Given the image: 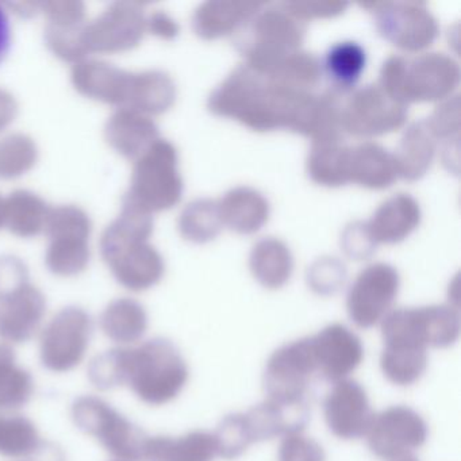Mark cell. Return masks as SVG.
I'll list each match as a JSON object with an SVG mask.
<instances>
[{"instance_id":"30","label":"cell","mask_w":461,"mask_h":461,"mask_svg":"<svg viewBox=\"0 0 461 461\" xmlns=\"http://www.w3.org/2000/svg\"><path fill=\"white\" fill-rule=\"evenodd\" d=\"M215 456L212 433L195 430L182 437H148L142 461H212Z\"/></svg>"},{"instance_id":"52","label":"cell","mask_w":461,"mask_h":461,"mask_svg":"<svg viewBox=\"0 0 461 461\" xmlns=\"http://www.w3.org/2000/svg\"><path fill=\"white\" fill-rule=\"evenodd\" d=\"M180 28L174 18L169 17L166 12H155L147 15V33L153 34L158 39L171 41L176 39Z\"/></svg>"},{"instance_id":"11","label":"cell","mask_w":461,"mask_h":461,"mask_svg":"<svg viewBox=\"0 0 461 461\" xmlns=\"http://www.w3.org/2000/svg\"><path fill=\"white\" fill-rule=\"evenodd\" d=\"M147 34V13L131 2H114L86 23L83 44L88 53H122L139 47Z\"/></svg>"},{"instance_id":"6","label":"cell","mask_w":461,"mask_h":461,"mask_svg":"<svg viewBox=\"0 0 461 461\" xmlns=\"http://www.w3.org/2000/svg\"><path fill=\"white\" fill-rule=\"evenodd\" d=\"M177 166L176 148L167 140H158L134 161L131 188L123 201L131 202L150 214L176 206L185 188Z\"/></svg>"},{"instance_id":"7","label":"cell","mask_w":461,"mask_h":461,"mask_svg":"<svg viewBox=\"0 0 461 461\" xmlns=\"http://www.w3.org/2000/svg\"><path fill=\"white\" fill-rule=\"evenodd\" d=\"M380 323L385 347L447 348L460 336V315L447 304L391 310Z\"/></svg>"},{"instance_id":"17","label":"cell","mask_w":461,"mask_h":461,"mask_svg":"<svg viewBox=\"0 0 461 461\" xmlns=\"http://www.w3.org/2000/svg\"><path fill=\"white\" fill-rule=\"evenodd\" d=\"M317 374L329 382L347 379L364 357L360 339L347 326L333 323L312 337Z\"/></svg>"},{"instance_id":"32","label":"cell","mask_w":461,"mask_h":461,"mask_svg":"<svg viewBox=\"0 0 461 461\" xmlns=\"http://www.w3.org/2000/svg\"><path fill=\"white\" fill-rule=\"evenodd\" d=\"M249 268L255 279L268 290H279L287 285L294 271L290 248L274 237H267L253 245Z\"/></svg>"},{"instance_id":"55","label":"cell","mask_w":461,"mask_h":461,"mask_svg":"<svg viewBox=\"0 0 461 461\" xmlns=\"http://www.w3.org/2000/svg\"><path fill=\"white\" fill-rule=\"evenodd\" d=\"M7 6L12 7L14 10V13H17L18 15L23 18H31L34 17V15L41 13V4H10Z\"/></svg>"},{"instance_id":"44","label":"cell","mask_w":461,"mask_h":461,"mask_svg":"<svg viewBox=\"0 0 461 461\" xmlns=\"http://www.w3.org/2000/svg\"><path fill=\"white\" fill-rule=\"evenodd\" d=\"M214 437L215 447H217V456L226 458V460H234L240 457L245 450L252 445L249 434H248L247 426L244 422V415L230 414L226 415L220 425H218Z\"/></svg>"},{"instance_id":"23","label":"cell","mask_w":461,"mask_h":461,"mask_svg":"<svg viewBox=\"0 0 461 461\" xmlns=\"http://www.w3.org/2000/svg\"><path fill=\"white\" fill-rule=\"evenodd\" d=\"M261 10L252 2H206L194 13L193 31L206 41L237 33Z\"/></svg>"},{"instance_id":"13","label":"cell","mask_w":461,"mask_h":461,"mask_svg":"<svg viewBox=\"0 0 461 461\" xmlns=\"http://www.w3.org/2000/svg\"><path fill=\"white\" fill-rule=\"evenodd\" d=\"M401 285L398 271L390 264L366 267L350 285L348 314L358 328H374L391 312Z\"/></svg>"},{"instance_id":"56","label":"cell","mask_w":461,"mask_h":461,"mask_svg":"<svg viewBox=\"0 0 461 461\" xmlns=\"http://www.w3.org/2000/svg\"><path fill=\"white\" fill-rule=\"evenodd\" d=\"M387 461H420L412 452L403 453V455L395 456V457L387 458Z\"/></svg>"},{"instance_id":"54","label":"cell","mask_w":461,"mask_h":461,"mask_svg":"<svg viewBox=\"0 0 461 461\" xmlns=\"http://www.w3.org/2000/svg\"><path fill=\"white\" fill-rule=\"evenodd\" d=\"M12 23L9 14L5 7L0 5V64L6 60L12 50Z\"/></svg>"},{"instance_id":"25","label":"cell","mask_w":461,"mask_h":461,"mask_svg":"<svg viewBox=\"0 0 461 461\" xmlns=\"http://www.w3.org/2000/svg\"><path fill=\"white\" fill-rule=\"evenodd\" d=\"M398 179L393 153L375 142L349 148L348 182L369 190H385Z\"/></svg>"},{"instance_id":"53","label":"cell","mask_w":461,"mask_h":461,"mask_svg":"<svg viewBox=\"0 0 461 461\" xmlns=\"http://www.w3.org/2000/svg\"><path fill=\"white\" fill-rule=\"evenodd\" d=\"M18 102L9 91L0 88V133L6 131L18 115Z\"/></svg>"},{"instance_id":"46","label":"cell","mask_w":461,"mask_h":461,"mask_svg":"<svg viewBox=\"0 0 461 461\" xmlns=\"http://www.w3.org/2000/svg\"><path fill=\"white\" fill-rule=\"evenodd\" d=\"M433 136L444 141L457 139L460 133V96L445 99L429 120H426Z\"/></svg>"},{"instance_id":"58","label":"cell","mask_w":461,"mask_h":461,"mask_svg":"<svg viewBox=\"0 0 461 461\" xmlns=\"http://www.w3.org/2000/svg\"><path fill=\"white\" fill-rule=\"evenodd\" d=\"M112 461H125V460H115V458H114V460H112Z\"/></svg>"},{"instance_id":"24","label":"cell","mask_w":461,"mask_h":461,"mask_svg":"<svg viewBox=\"0 0 461 461\" xmlns=\"http://www.w3.org/2000/svg\"><path fill=\"white\" fill-rule=\"evenodd\" d=\"M149 326L147 310L133 298L110 302L99 315V329L114 347L129 348L144 339Z\"/></svg>"},{"instance_id":"28","label":"cell","mask_w":461,"mask_h":461,"mask_svg":"<svg viewBox=\"0 0 461 461\" xmlns=\"http://www.w3.org/2000/svg\"><path fill=\"white\" fill-rule=\"evenodd\" d=\"M366 67V50L358 42L334 44L321 61L322 77H325L329 86L328 93L341 98L349 95L357 86Z\"/></svg>"},{"instance_id":"57","label":"cell","mask_w":461,"mask_h":461,"mask_svg":"<svg viewBox=\"0 0 461 461\" xmlns=\"http://www.w3.org/2000/svg\"><path fill=\"white\" fill-rule=\"evenodd\" d=\"M4 228V199L0 198V229Z\"/></svg>"},{"instance_id":"15","label":"cell","mask_w":461,"mask_h":461,"mask_svg":"<svg viewBox=\"0 0 461 461\" xmlns=\"http://www.w3.org/2000/svg\"><path fill=\"white\" fill-rule=\"evenodd\" d=\"M47 310V298L32 283L0 298V342L14 348L39 337Z\"/></svg>"},{"instance_id":"14","label":"cell","mask_w":461,"mask_h":461,"mask_svg":"<svg viewBox=\"0 0 461 461\" xmlns=\"http://www.w3.org/2000/svg\"><path fill=\"white\" fill-rule=\"evenodd\" d=\"M366 437L369 449L387 460L422 447L428 426L414 410L393 406L374 414Z\"/></svg>"},{"instance_id":"34","label":"cell","mask_w":461,"mask_h":461,"mask_svg":"<svg viewBox=\"0 0 461 461\" xmlns=\"http://www.w3.org/2000/svg\"><path fill=\"white\" fill-rule=\"evenodd\" d=\"M349 148L344 137L312 141L306 163L310 179L323 187L347 185Z\"/></svg>"},{"instance_id":"50","label":"cell","mask_w":461,"mask_h":461,"mask_svg":"<svg viewBox=\"0 0 461 461\" xmlns=\"http://www.w3.org/2000/svg\"><path fill=\"white\" fill-rule=\"evenodd\" d=\"M282 6L301 23L334 18L344 14L349 5L345 2H285Z\"/></svg>"},{"instance_id":"8","label":"cell","mask_w":461,"mask_h":461,"mask_svg":"<svg viewBox=\"0 0 461 461\" xmlns=\"http://www.w3.org/2000/svg\"><path fill=\"white\" fill-rule=\"evenodd\" d=\"M95 322L83 307L59 310L39 334L40 363L52 374H69L85 363Z\"/></svg>"},{"instance_id":"16","label":"cell","mask_w":461,"mask_h":461,"mask_svg":"<svg viewBox=\"0 0 461 461\" xmlns=\"http://www.w3.org/2000/svg\"><path fill=\"white\" fill-rule=\"evenodd\" d=\"M323 410L331 433L342 439L366 436L374 417L366 390L350 379L334 383L326 396Z\"/></svg>"},{"instance_id":"20","label":"cell","mask_w":461,"mask_h":461,"mask_svg":"<svg viewBox=\"0 0 461 461\" xmlns=\"http://www.w3.org/2000/svg\"><path fill=\"white\" fill-rule=\"evenodd\" d=\"M118 285L131 293L150 290L166 272L163 256L148 242L131 245L104 261Z\"/></svg>"},{"instance_id":"21","label":"cell","mask_w":461,"mask_h":461,"mask_svg":"<svg viewBox=\"0 0 461 461\" xmlns=\"http://www.w3.org/2000/svg\"><path fill=\"white\" fill-rule=\"evenodd\" d=\"M104 139L118 155L136 161L160 140V131L152 118L129 107H120L104 125Z\"/></svg>"},{"instance_id":"2","label":"cell","mask_w":461,"mask_h":461,"mask_svg":"<svg viewBox=\"0 0 461 461\" xmlns=\"http://www.w3.org/2000/svg\"><path fill=\"white\" fill-rule=\"evenodd\" d=\"M114 349L118 388H129L145 404L164 406L187 384V363L168 339H152Z\"/></svg>"},{"instance_id":"51","label":"cell","mask_w":461,"mask_h":461,"mask_svg":"<svg viewBox=\"0 0 461 461\" xmlns=\"http://www.w3.org/2000/svg\"><path fill=\"white\" fill-rule=\"evenodd\" d=\"M31 283L26 264L17 256H0V298Z\"/></svg>"},{"instance_id":"29","label":"cell","mask_w":461,"mask_h":461,"mask_svg":"<svg viewBox=\"0 0 461 461\" xmlns=\"http://www.w3.org/2000/svg\"><path fill=\"white\" fill-rule=\"evenodd\" d=\"M155 228L153 214L122 201L120 215L104 229L101 237V255L104 261L131 245L149 241Z\"/></svg>"},{"instance_id":"42","label":"cell","mask_w":461,"mask_h":461,"mask_svg":"<svg viewBox=\"0 0 461 461\" xmlns=\"http://www.w3.org/2000/svg\"><path fill=\"white\" fill-rule=\"evenodd\" d=\"M44 233L48 239L75 236L90 240L93 234V221L85 210L74 204L50 207Z\"/></svg>"},{"instance_id":"40","label":"cell","mask_w":461,"mask_h":461,"mask_svg":"<svg viewBox=\"0 0 461 461\" xmlns=\"http://www.w3.org/2000/svg\"><path fill=\"white\" fill-rule=\"evenodd\" d=\"M383 374L396 385H411L425 374L428 353L420 348L385 347L380 357Z\"/></svg>"},{"instance_id":"19","label":"cell","mask_w":461,"mask_h":461,"mask_svg":"<svg viewBox=\"0 0 461 461\" xmlns=\"http://www.w3.org/2000/svg\"><path fill=\"white\" fill-rule=\"evenodd\" d=\"M242 415L250 442L255 444L302 433L309 423L310 410L306 399L298 402L267 399Z\"/></svg>"},{"instance_id":"49","label":"cell","mask_w":461,"mask_h":461,"mask_svg":"<svg viewBox=\"0 0 461 461\" xmlns=\"http://www.w3.org/2000/svg\"><path fill=\"white\" fill-rule=\"evenodd\" d=\"M41 13L47 18L48 25H86V5L82 2H72V0L42 2Z\"/></svg>"},{"instance_id":"39","label":"cell","mask_w":461,"mask_h":461,"mask_svg":"<svg viewBox=\"0 0 461 461\" xmlns=\"http://www.w3.org/2000/svg\"><path fill=\"white\" fill-rule=\"evenodd\" d=\"M268 77L291 90L312 93L322 79L321 60L299 50L288 55Z\"/></svg>"},{"instance_id":"33","label":"cell","mask_w":461,"mask_h":461,"mask_svg":"<svg viewBox=\"0 0 461 461\" xmlns=\"http://www.w3.org/2000/svg\"><path fill=\"white\" fill-rule=\"evenodd\" d=\"M50 206L37 194L17 190L4 199V226L21 239L44 233Z\"/></svg>"},{"instance_id":"27","label":"cell","mask_w":461,"mask_h":461,"mask_svg":"<svg viewBox=\"0 0 461 461\" xmlns=\"http://www.w3.org/2000/svg\"><path fill=\"white\" fill-rule=\"evenodd\" d=\"M223 226L239 234L258 233L269 218V203L255 188L236 187L218 201Z\"/></svg>"},{"instance_id":"1","label":"cell","mask_w":461,"mask_h":461,"mask_svg":"<svg viewBox=\"0 0 461 461\" xmlns=\"http://www.w3.org/2000/svg\"><path fill=\"white\" fill-rule=\"evenodd\" d=\"M207 107L255 131H290L312 140L339 131V104L325 94L291 90L241 64L212 91Z\"/></svg>"},{"instance_id":"35","label":"cell","mask_w":461,"mask_h":461,"mask_svg":"<svg viewBox=\"0 0 461 461\" xmlns=\"http://www.w3.org/2000/svg\"><path fill=\"white\" fill-rule=\"evenodd\" d=\"M36 391L33 375L21 366L14 348L0 342V411H20Z\"/></svg>"},{"instance_id":"31","label":"cell","mask_w":461,"mask_h":461,"mask_svg":"<svg viewBox=\"0 0 461 461\" xmlns=\"http://www.w3.org/2000/svg\"><path fill=\"white\" fill-rule=\"evenodd\" d=\"M176 101V86L163 71L131 74V90L125 107L155 117L168 112Z\"/></svg>"},{"instance_id":"43","label":"cell","mask_w":461,"mask_h":461,"mask_svg":"<svg viewBox=\"0 0 461 461\" xmlns=\"http://www.w3.org/2000/svg\"><path fill=\"white\" fill-rule=\"evenodd\" d=\"M85 26H56L45 28V44L48 50L66 63L75 64L87 59L88 52L83 44Z\"/></svg>"},{"instance_id":"37","label":"cell","mask_w":461,"mask_h":461,"mask_svg":"<svg viewBox=\"0 0 461 461\" xmlns=\"http://www.w3.org/2000/svg\"><path fill=\"white\" fill-rule=\"evenodd\" d=\"M90 240L83 237L63 236L50 239L45 266L50 274L60 277H74L83 274L90 266Z\"/></svg>"},{"instance_id":"9","label":"cell","mask_w":461,"mask_h":461,"mask_svg":"<svg viewBox=\"0 0 461 461\" xmlns=\"http://www.w3.org/2000/svg\"><path fill=\"white\" fill-rule=\"evenodd\" d=\"M409 109L391 98L379 85L355 88L341 99L342 133L371 139L403 128Z\"/></svg>"},{"instance_id":"4","label":"cell","mask_w":461,"mask_h":461,"mask_svg":"<svg viewBox=\"0 0 461 461\" xmlns=\"http://www.w3.org/2000/svg\"><path fill=\"white\" fill-rule=\"evenodd\" d=\"M237 33L236 47L244 56L245 64L269 75L288 55L301 50L306 23L296 20L279 5L260 10Z\"/></svg>"},{"instance_id":"45","label":"cell","mask_w":461,"mask_h":461,"mask_svg":"<svg viewBox=\"0 0 461 461\" xmlns=\"http://www.w3.org/2000/svg\"><path fill=\"white\" fill-rule=\"evenodd\" d=\"M347 269L341 261L322 258L315 261L307 272V283L318 295H333L344 285Z\"/></svg>"},{"instance_id":"12","label":"cell","mask_w":461,"mask_h":461,"mask_svg":"<svg viewBox=\"0 0 461 461\" xmlns=\"http://www.w3.org/2000/svg\"><path fill=\"white\" fill-rule=\"evenodd\" d=\"M315 374L317 364L312 337L298 339L272 353L264 371V391L268 399L275 401H304Z\"/></svg>"},{"instance_id":"22","label":"cell","mask_w":461,"mask_h":461,"mask_svg":"<svg viewBox=\"0 0 461 461\" xmlns=\"http://www.w3.org/2000/svg\"><path fill=\"white\" fill-rule=\"evenodd\" d=\"M420 223L418 202L409 194H396L377 207L366 226L377 245H393L404 241Z\"/></svg>"},{"instance_id":"10","label":"cell","mask_w":461,"mask_h":461,"mask_svg":"<svg viewBox=\"0 0 461 461\" xmlns=\"http://www.w3.org/2000/svg\"><path fill=\"white\" fill-rule=\"evenodd\" d=\"M363 7L374 15L377 33L404 52H420L438 36L436 18L420 2H379Z\"/></svg>"},{"instance_id":"26","label":"cell","mask_w":461,"mask_h":461,"mask_svg":"<svg viewBox=\"0 0 461 461\" xmlns=\"http://www.w3.org/2000/svg\"><path fill=\"white\" fill-rule=\"evenodd\" d=\"M436 152L437 140L426 121L411 123L393 153L398 177L407 182L422 179L430 169Z\"/></svg>"},{"instance_id":"47","label":"cell","mask_w":461,"mask_h":461,"mask_svg":"<svg viewBox=\"0 0 461 461\" xmlns=\"http://www.w3.org/2000/svg\"><path fill=\"white\" fill-rule=\"evenodd\" d=\"M341 248L348 258L356 261L368 260L376 252L377 242L369 233L366 222L356 221L342 231Z\"/></svg>"},{"instance_id":"18","label":"cell","mask_w":461,"mask_h":461,"mask_svg":"<svg viewBox=\"0 0 461 461\" xmlns=\"http://www.w3.org/2000/svg\"><path fill=\"white\" fill-rule=\"evenodd\" d=\"M131 74L107 61L85 59L72 67L71 82L80 95L120 109L128 104Z\"/></svg>"},{"instance_id":"38","label":"cell","mask_w":461,"mask_h":461,"mask_svg":"<svg viewBox=\"0 0 461 461\" xmlns=\"http://www.w3.org/2000/svg\"><path fill=\"white\" fill-rule=\"evenodd\" d=\"M183 239L195 244H206L217 239L223 229L218 201L196 199L183 210L177 221Z\"/></svg>"},{"instance_id":"48","label":"cell","mask_w":461,"mask_h":461,"mask_svg":"<svg viewBox=\"0 0 461 461\" xmlns=\"http://www.w3.org/2000/svg\"><path fill=\"white\" fill-rule=\"evenodd\" d=\"M279 461H326L322 447L302 433L283 437Z\"/></svg>"},{"instance_id":"41","label":"cell","mask_w":461,"mask_h":461,"mask_svg":"<svg viewBox=\"0 0 461 461\" xmlns=\"http://www.w3.org/2000/svg\"><path fill=\"white\" fill-rule=\"evenodd\" d=\"M39 147L26 134H10L0 140V179L14 180L31 172L39 161Z\"/></svg>"},{"instance_id":"36","label":"cell","mask_w":461,"mask_h":461,"mask_svg":"<svg viewBox=\"0 0 461 461\" xmlns=\"http://www.w3.org/2000/svg\"><path fill=\"white\" fill-rule=\"evenodd\" d=\"M36 423L18 411H0V456L28 461L44 444Z\"/></svg>"},{"instance_id":"5","label":"cell","mask_w":461,"mask_h":461,"mask_svg":"<svg viewBox=\"0 0 461 461\" xmlns=\"http://www.w3.org/2000/svg\"><path fill=\"white\" fill-rule=\"evenodd\" d=\"M71 418L82 433L93 437L115 460H144L149 436L104 399L79 396L72 403Z\"/></svg>"},{"instance_id":"3","label":"cell","mask_w":461,"mask_h":461,"mask_svg":"<svg viewBox=\"0 0 461 461\" xmlns=\"http://www.w3.org/2000/svg\"><path fill=\"white\" fill-rule=\"evenodd\" d=\"M460 67L444 53L417 58L391 56L380 69L379 86L395 101L410 104L445 101L460 83Z\"/></svg>"}]
</instances>
